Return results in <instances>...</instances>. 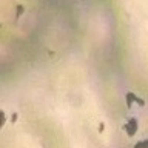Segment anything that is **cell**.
<instances>
[{
  "instance_id": "obj_1",
  "label": "cell",
  "mask_w": 148,
  "mask_h": 148,
  "mask_svg": "<svg viewBox=\"0 0 148 148\" xmlns=\"http://www.w3.org/2000/svg\"><path fill=\"white\" fill-rule=\"evenodd\" d=\"M137 128H139V125H137V119H136V117H131V119H130L127 123L123 125V130H125V133H127L130 137H131V136H134V134L137 133Z\"/></svg>"
},
{
  "instance_id": "obj_2",
  "label": "cell",
  "mask_w": 148,
  "mask_h": 148,
  "mask_svg": "<svg viewBox=\"0 0 148 148\" xmlns=\"http://www.w3.org/2000/svg\"><path fill=\"white\" fill-rule=\"evenodd\" d=\"M134 148H148V139H143V140L137 142L136 145H134Z\"/></svg>"
},
{
  "instance_id": "obj_3",
  "label": "cell",
  "mask_w": 148,
  "mask_h": 148,
  "mask_svg": "<svg viewBox=\"0 0 148 148\" xmlns=\"http://www.w3.org/2000/svg\"><path fill=\"white\" fill-rule=\"evenodd\" d=\"M5 122H6V114H5L3 110H0V128H3Z\"/></svg>"
},
{
  "instance_id": "obj_4",
  "label": "cell",
  "mask_w": 148,
  "mask_h": 148,
  "mask_svg": "<svg viewBox=\"0 0 148 148\" xmlns=\"http://www.w3.org/2000/svg\"><path fill=\"white\" fill-rule=\"evenodd\" d=\"M16 120H17V113H14V114L11 116V122L14 123V122H16Z\"/></svg>"
}]
</instances>
